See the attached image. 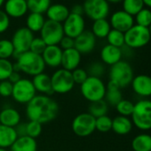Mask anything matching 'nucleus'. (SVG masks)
Here are the masks:
<instances>
[{
	"instance_id": "14",
	"label": "nucleus",
	"mask_w": 151,
	"mask_h": 151,
	"mask_svg": "<svg viewBox=\"0 0 151 151\" xmlns=\"http://www.w3.org/2000/svg\"><path fill=\"white\" fill-rule=\"evenodd\" d=\"M109 23L111 29L121 31L123 33L126 32L134 24V17L125 13L124 10H118L114 12L109 19Z\"/></svg>"
},
{
	"instance_id": "53",
	"label": "nucleus",
	"mask_w": 151,
	"mask_h": 151,
	"mask_svg": "<svg viewBox=\"0 0 151 151\" xmlns=\"http://www.w3.org/2000/svg\"><path fill=\"white\" fill-rule=\"evenodd\" d=\"M0 151H9V149H6V148H2V147H0Z\"/></svg>"
},
{
	"instance_id": "13",
	"label": "nucleus",
	"mask_w": 151,
	"mask_h": 151,
	"mask_svg": "<svg viewBox=\"0 0 151 151\" xmlns=\"http://www.w3.org/2000/svg\"><path fill=\"white\" fill-rule=\"evenodd\" d=\"M62 27L64 35L75 39L86 30V21L83 15L70 13L62 23Z\"/></svg>"
},
{
	"instance_id": "34",
	"label": "nucleus",
	"mask_w": 151,
	"mask_h": 151,
	"mask_svg": "<svg viewBox=\"0 0 151 151\" xmlns=\"http://www.w3.org/2000/svg\"><path fill=\"white\" fill-rule=\"evenodd\" d=\"M106 38H107L108 45L118 48H122L124 45V33L121 31L111 29Z\"/></svg>"
},
{
	"instance_id": "26",
	"label": "nucleus",
	"mask_w": 151,
	"mask_h": 151,
	"mask_svg": "<svg viewBox=\"0 0 151 151\" xmlns=\"http://www.w3.org/2000/svg\"><path fill=\"white\" fill-rule=\"evenodd\" d=\"M106 94L104 101L108 103L109 106L116 107L122 100H123V94L121 92V89L115 83L109 81L106 85Z\"/></svg>"
},
{
	"instance_id": "12",
	"label": "nucleus",
	"mask_w": 151,
	"mask_h": 151,
	"mask_svg": "<svg viewBox=\"0 0 151 151\" xmlns=\"http://www.w3.org/2000/svg\"><path fill=\"white\" fill-rule=\"evenodd\" d=\"M34 37V33H32L26 27L19 28L14 31L11 39L14 48V58L29 51V47Z\"/></svg>"
},
{
	"instance_id": "40",
	"label": "nucleus",
	"mask_w": 151,
	"mask_h": 151,
	"mask_svg": "<svg viewBox=\"0 0 151 151\" xmlns=\"http://www.w3.org/2000/svg\"><path fill=\"white\" fill-rule=\"evenodd\" d=\"M115 108H116V110L117 111V113L119 114V116L131 117V116L133 112L134 103L129 100L123 99Z\"/></svg>"
},
{
	"instance_id": "37",
	"label": "nucleus",
	"mask_w": 151,
	"mask_h": 151,
	"mask_svg": "<svg viewBox=\"0 0 151 151\" xmlns=\"http://www.w3.org/2000/svg\"><path fill=\"white\" fill-rule=\"evenodd\" d=\"M134 22L137 25L148 28L151 25V10L147 7L141 9L134 18Z\"/></svg>"
},
{
	"instance_id": "39",
	"label": "nucleus",
	"mask_w": 151,
	"mask_h": 151,
	"mask_svg": "<svg viewBox=\"0 0 151 151\" xmlns=\"http://www.w3.org/2000/svg\"><path fill=\"white\" fill-rule=\"evenodd\" d=\"M43 132V124L29 120L26 123V136H29L32 139H37Z\"/></svg>"
},
{
	"instance_id": "32",
	"label": "nucleus",
	"mask_w": 151,
	"mask_h": 151,
	"mask_svg": "<svg viewBox=\"0 0 151 151\" xmlns=\"http://www.w3.org/2000/svg\"><path fill=\"white\" fill-rule=\"evenodd\" d=\"M108 112H109V105L104 100L92 102L90 103L88 108V113L91 114L95 118L105 116L108 114Z\"/></svg>"
},
{
	"instance_id": "21",
	"label": "nucleus",
	"mask_w": 151,
	"mask_h": 151,
	"mask_svg": "<svg viewBox=\"0 0 151 151\" xmlns=\"http://www.w3.org/2000/svg\"><path fill=\"white\" fill-rule=\"evenodd\" d=\"M22 123V115L13 107H5L0 110V124L15 128Z\"/></svg>"
},
{
	"instance_id": "19",
	"label": "nucleus",
	"mask_w": 151,
	"mask_h": 151,
	"mask_svg": "<svg viewBox=\"0 0 151 151\" xmlns=\"http://www.w3.org/2000/svg\"><path fill=\"white\" fill-rule=\"evenodd\" d=\"M82 61V54L75 48L64 50L62 52L60 68L72 72L79 68Z\"/></svg>"
},
{
	"instance_id": "44",
	"label": "nucleus",
	"mask_w": 151,
	"mask_h": 151,
	"mask_svg": "<svg viewBox=\"0 0 151 151\" xmlns=\"http://www.w3.org/2000/svg\"><path fill=\"white\" fill-rule=\"evenodd\" d=\"M13 87H14V84H12L9 80L0 82V97L2 98L12 97Z\"/></svg>"
},
{
	"instance_id": "10",
	"label": "nucleus",
	"mask_w": 151,
	"mask_h": 151,
	"mask_svg": "<svg viewBox=\"0 0 151 151\" xmlns=\"http://www.w3.org/2000/svg\"><path fill=\"white\" fill-rule=\"evenodd\" d=\"M39 34L46 45H59L60 40L65 36L62 23L50 20L45 21Z\"/></svg>"
},
{
	"instance_id": "17",
	"label": "nucleus",
	"mask_w": 151,
	"mask_h": 151,
	"mask_svg": "<svg viewBox=\"0 0 151 151\" xmlns=\"http://www.w3.org/2000/svg\"><path fill=\"white\" fill-rule=\"evenodd\" d=\"M62 49L59 45H47L41 54L45 67L51 68H59L61 64Z\"/></svg>"
},
{
	"instance_id": "45",
	"label": "nucleus",
	"mask_w": 151,
	"mask_h": 151,
	"mask_svg": "<svg viewBox=\"0 0 151 151\" xmlns=\"http://www.w3.org/2000/svg\"><path fill=\"white\" fill-rule=\"evenodd\" d=\"M10 27V18L4 12V10H0V34L5 33Z\"/></svg>"
},
{
	"instance_id": "51",
	"label": "nucleus",
	"mask_w": 151,
	"mask_h": 151,
	"mask_svg": "<svg viewBox=\"0 0 151 151\" xmlns=\"http://www.w3.org/2000/svg\"><path fill=\"white\" fill-rule=\"evenodd\" d=\"M106 1L109 3V4H117V3H120V2H122L123 0H106Z\"/></svg>"
},
{
	"instance_id": "4",
	"label": "nucleus",
	"mask_w": 151,
	"mask_h": 151,
	"mask_svg": "<svg viewBox=\"0 0 151 151\" xmlns=\"http://www.w3.org/2000/svg\"><path fill=\"white\" fill-rule=\"evenodd\" d=\"M109 80L119 86L120 89L128 87L134 78L132 67L126 60H120L110 66L109 70Z\"/></svg>"
},
{
	"instance_id": "28",
	"label": "nucleus",
	"mask_w": 151,
	"mask_h": 151,
	"mask_svg": "<svg viewBox=\"0 0 151 151\" xmlns=\"http://www.w3.org/2000/svg\"><path fill=\"white\" fill-rule=\"evenodd\" d=\"M132 148L133 151H151V134H137L132 140Z\"/></svg>"
},
{
	"instance_id": "25",
	"label": "nucleus",
	"mask_w": 151,
	"mask_h": 151,
	"mask_svg": "<svg viewBox=\"0 0 151 151\" xmlns=\"http://www.w3.org/2000/svg\"><path fill=\"white\" fill-rule=\"evenodd\" d=\"M18 138L15 128L0 124V147L10 149Z\"/></svg>"
},
{
	"instance_id": "41",
	"label": "nucleus",
	"mask_w": 151,
	"mask_h": 151,
	"mask_svg": "<svg viewBox=\"0 0 151 151\" xmlns=\"http://www.w3.org/2000/svg\"><path fill=\"white\" fill-rule=\"evenodd\" d=\"M95 130L100 132H109L112 130V118L108 116H102L95 119Z\"/></svg>"
},
{
	"instance_id": "36",
	"label": "nucleus",
	"mask_w": 151,
	"mask_h": 151,
	"mask_svg": "<svg viewBox=\"0 0 151 151\" xmlns=\"http://www.w3.org/2000/svg\"><path fill=\"white\" fill-rule=\"evenodd\" d=\"M14 71V65L10 60L0 59V82L8 80Z\"/></svg>"
},
{
	"instance_id": "47",
	"label": "nucleus",
	"mask_w": 151,
	"mask_h": 151,
	"mask_svg": "<svg viewBox=\"0 0 151 151\" xmlns=\"http://www.w3.org/2000/svg\"><path fill=\"white\" fill-rule=\"evenodd\" d=\"M71 14H78V15H83L84 14V7L83 5H79V4H76L72 6V8L69 10Z\"/></svg>"
},
{
	"instance_id": "38",
	"label": "nucleus",
	"mask_w": 151,
	"mask_h": 151,
	"mask_svg": "<svg viewBox=\"0 0 151 151\" xmlns=\"http://www.w3.org/2000/svg\"><path fill=\"white\" fill-rule=\"evenodd\" d=\"M86 71L89 77L101 78L106 73V65H104L101 61H93L88 66Z\"/></svg>"
},
{
	"instance_id": "29",
	"label": "nucleus",
	"mask_w": 151,
	"mask_h": 151,
	"mask_svg": "<svg viewBox=\"0 0 151 151\" xmlns=\"http://www.w3.org/2000/svg\"><path fill=\"white\" fill-rule=\"evenodd\" d=\"M45 17L44 14L37 13H29L26 19V28L29 29L32 33H39L42 29L45 22Z\"/></svg>"
},
{
	"instance_id": "48",
	"label": "nucleus",
	"mask_w": 151,
	"mask_h": 151,
	"mask_svg": "<svg viewBox=\"0 0 151 151\" xmlns=\"http://www.w3.org/2000/svg\"><path fill=\"white\" fill-rule=\"evenodd\" d=\"M22 78V73H20L19 71H16L14 70L11 76H10V78H9V81L12 83V84H15L16 82H18L19 80H21Z\"/></svg>"
},
{
	"instance_id": "2",
	"label": "nucleus",
	"mask_w": 151,
	"mask_h": 151,
	"mask_svg": "<svg viewBox=\"0 0 151 151\" xmlns=\"http://www.w3.org/2000/svg\"><path fill=\"white\" fill-rule=\"evenodd\" d=\"M15 60V63H14V70L29 77L33 78L38 74L45 72L46 68L42 56L30 51L16 56Z\"/></svg>"
},
{
	"instance_id": "9",
	"label": "nucleus",
	"mask_w": 151,
	"mask_h": 151,
	"mask_svg": "<svg viewBox=\"0 0 151 151\" xmlns=\"http://www.w3.org/2000/svg\"><path fill=\"white\" fill-rule=\"evenodd\" d=\"M37 94V91L29 78H22L14 84L12 98L19 104L27 105Z\"/></svg>"
},
{
	"instance_id": "33",
	"label": "nucleus",
	"mask_w": 151,
	"mask_h": 151,
	"mask_svg": "<svg viewBox=\"0 0 151 151\" xmlns=\"http://www.w3.org/2000/svg\"><path fill=\"white\" fill-rule=\"evenodd\" d=\"M143 0H123V10L132 16H135L141 9L144 8Z\"/></svg>"
},
{
	"instance_id": "49",
	"label": "nucleus",
	"mask_w": 151,
	"mask_h": 151,
	"mask_svg": "<svg viewBox=\"0 0 151 151\" xmlns=\"http://www.w3.org/2000/svg\"><path fill=\"white\" fill-rule=\"evenodd\" d=\"M15 131L18 134V137L26 136V123H21L15 127Z\"/></svg>"
},
{
	"instance_id": "54",
	"label": "nucleus",
	"mask_w": 151,
	"mask_h": 151,
	"mask_svg": "<svg viewBox=\"0 0 151 151\" xmlns=\"http://www.w3.org/2000/svg\"><path fill=\"white\" fill-rule=\"evenodd\" d=\"M148 30H149V33H150V37H151V25L148 27Z\"/></svg>"
},
{
	"instance_id": "42",
	"label": "nucleus",
	"mask_w": 151,
	"mask_h": 151,
	"mask_svg": "<svg viewBox=\"0 0 151 151\" xmlns=\"http://www.w3.org/2000/svg\"><path fill=\"white\" fill-rule=\"evenodd\" d=\"M71 74H72V78H73L75 85H79V86H81L89 77L86 69L80 68V67L73 70Z\"/></svg>"
},
{
	"instance_id": "3",
	"label": "nucleus",
	"mask_w": 151,
	"mask_h": 151,
	"mask_svg": "<svg viewBox=\"0 0 151 151\" xmlns=\"http://www.w3.org/2000/svg\"><path fill=\"white\" fill-rule=\"evenodd\" d=\"M130 118L137 129L143 132L151 130V100L142 99L134 103Z\"/></svg>"
},
{
	"instance_id": "27",
	"label": "nucleus",
	"mask_w": 151,
	"mask_h": 151,
	"mask_svg": "<svg viewBox=\"0 0 151 151\" xmlns=\"http://www.w3.org/2000/svg\"><path fill=\"white\" fill-rule=\"evenodd\" d=\"M9 151H37V139L29 136L18 137Z\"/></svg>"
},
{
	"instance_id": "11",
	"label": "nucleus",
	"mask_w": 151,
	"mask_h": 151,
	"mask_svg": "<svg viewBox=\"0 0 151 151\" xmlns=\"http://www.w3.org/2000/svg\"><path fill=\"white\" fill-rule=\"evenodd\" d=\"M84 14L93 22L107 19L110 12L109 4L106 0H86L83 4Z\"/></svg>"
},
{
	"instance_id": "18",
	"label": "nucleus",
	"mask_w": 151,
	"mask_h": 151,
	"mask_svg": "<svg viewBox=\"0 0 151 151\" xmlns=\"http://www.w3.org/2000/svg\"><path fill=\"white\" fill-rule=\"evenodd\" d=\"M3 7L9 18L14 19L22 18L29 12L26 0H6Z\"/></svg>"
},
{
	"instance_id": "35",
	"label": "nucleus",
	"mask_w": 151,
	"mask_h": 151,
	"mask_svg": "<svg viewBox=\"0 0 151 151\" xmlns=\"http://www.w3.org/2000/svg\"><path fill=\"white\" fill-rule=\"evenodd\" d=\"M14 57V48L9 39H0V59L10 60Z\"/></svg>"
},
{
	"instance_id": "1",
	"label": "nucleus",
	"mask_w": 151,
	"mask_h": 151,
	"mask_svg": "<svg viewBox=\"0 0 151 151\" xmlns=\"http://www.w3.org/2000/svg\"><path fill=\"white\" fill-rule=\"evenodd\" d=\"M58 102L48 95L37 94L27 105L25 114L29 120L45 124L53 121L59 115Z\"/></svg>"
},
{
	"instance_id": "16",
	"label": "nucleus",
	"mask_w": 151,
	"mask_h": 151,
	"mask_svg": "<svg viewBox=\"0 0 151 151\" xmlns=\"http://www.w3.org/2000/svg\"><path fill=\"white\" fill-rule=\"evenodd\" d=\"M131 86L133 92L142 98L151 96V77L148 75L140 74L133 78Z\"/></svg>"
},
{
	"instance_id": "7",
	"label": "nucleus",
	"mask_w": 151,
	"mask_h": 151,
	"mask_svg": "<svg viewBox=\"0 0 151 151\" xmlns=\"http://www.w3.org/2000/svg\"><path fill=\"white\" fill-rule=\"evenodd\" d=\"M151 40L148 28L134 24L124 32V45L134 50L146 46Z\"/></svg>"
},
{
	"instance_id": "22",
	"label": "nucleus",
	"mask_w": 151,
	"mask_h": 151,
	"mask_svg": "<svg viewBox=\"0 0 151 151\" xmlns=\"http://www.w3.org/2000/svg\"><path fill=\"white\" fill-rule=\"evenodd\" d=\"M31 81L37 94H43L48 96L53 94L52 89V83H51V76H49L47 73L43 72L41 74L35 76V77L32 78Z\"/></svg>"
},
{
	"instance_id": "30",
	"label": "nucleus",
	"mask_w": 151,
	"mask_h": 151,
	"mask_svg": "<svg viewBox=\"0 0 151 151\" xmlns=\"http://www.w3.org/2000/svg\"><path fill=\"white\" fill-rule=\"evenodd\" d=\"M111 30V26L107 19H101L94 21L92 25V33L96 38H106L109 31Z\"/></svg>"
},
{
	"instance_id": "15",
	"label": "nucleus",
	"mask_w": 151,
	"mask_h": 151,
	"mask_svg": "<svg viewBox=\"0 0 151 151\" xmlns=\"http://www.w3.org/2000/svg\"><path fill=\"white\" fill-rule=\"evenodd\" d=\"M96 39L91 30L86 29L81 35L75 38L74 48L77 49L82 55L89 54L95 49Z\"/></svg>"
},
{
	"instance_id": "8",
	"label": "nucleus",
	"mask_w": 151,
	"mask_h": 151,
	"mask_svg": "<svg viewBox=\"0 0 151 151\" xmlns=\"http://www.w3.org/2000/svg\"><path fill=\"white\" fill-rule=\"evenodd\" d=\"M95 117L88 112H83L77 115L71 123V129L75 135L80 138H86L92 135L95 130Z\"/></svg>"
},
{
	"instance_id": "46",
	"label": "nucleus",
	"mask_w": 151,
	"mask_h": 151,
	"mask_svg": "<svg viewBox=\"0 0 151 151\" xmlns=\"http://www.w3.org/2000/svg\"><path fill=\"white\" fill-rule=\"evenodd\" d=\"M74 45H75V39L67 36H64L59 44V46L62 49V51L74 48Z\"/></svg>"
},
{
	"instance_id": "52",
	"label": "nucleus",
	"mask_w": 151,
	"mask_h": 151,
	"mask_svg": "<svg viewBox=\"0 0 151 151\" xmlns=\"http://www.w3.org/2000/svg\"><path fill=\"white\" fill-rule=\"evenodd\" d=\"M6 1V0H0V10L2 9V7L4 6L5 5V2Z\"/></svg>"
},
{
	"instance_id": "31",
	"label": "nucleus",
	"mask_w": 151,
	"mask_h": 151,
	"mask_svg": "<svg viewBox=\"0 0 151 151\" xmlns=\"http://www.w3.org/2000/svg\"><path fill=\"white\" fill-rule=\"evenodd\" d=\"M28 9L30 13L44 14L52 5V0H26Z\"/></svg>"
},
{
	"instance_id": "6",
	"label": "nucleus",
	"mask_w": 151,
	"mask_h": 151,
	"mask_svg": "<svg viewBox=\"0 0 151 151\" xmlns=\"http://www.w3.org/2000/svg\"><path fill=\"white\" fill-rule=\"evenodd\" d=\"M51 83L53 93L60 95L70 93L76 86L71 72L62 68L55 69L54 72L52 74Z\"/></svg>"
},
{
	"instance_id": "55",
	"label": "nucleus",
	"mask_w": 151,
	"mask_h": 151,
	"mask_svg": "<svg viewBox=\"0 0 151 151\" xmlns=\"http://www.w3.org/2000/svg\"><path fill=\"white\" fill-rule=\"evenodd\" d=\"M85 1H86V0H84V2H85Z\"/></svg>"
},
{
	"instance_id": "43",
	"label": "nucleus",
	"mask_w": 151,
	"mask_h": 151,
	"mask_svg": "<svg viewBox=\"0 0 151 151\" xmlns=\"http://www.w3.org/2000/svg\"><path fill=\"white\" fill-rule=\"evenodd\" d=\"M46 45L44 42V40L40 37H35L34 39L31 42L30 47H29V51L36 53V54H39L41 55L43 53V52L45 51V49L46 48Z\"/></svg>"
},
{
	"instance_id": "23",
	"label": "nucleus",
	"mask_w": 151,
	"mask_h": 151,
	"mask_svg": "<svg viewBox=\"0 0 151 151\" xmlns=\"http://www.w3.org/2000/svg\"><path fill=\"white\" fill-rule=\"evenodd\" d=\"M70 11L69 9L62 4H52L49 6L47 9L45 14L47 17V20L63 23L65 20L69 15Z\"/></svg>"
},
{
	"instance_id": "24",
	"label": "nucleus",
	"mask_w": 151,
	"mask_h": 151,
	"mask_svg": "<svg viewBox=\"0 0 151 151\" xmlns=\"http://www.w3.org/2000/svg\"><path fill=\"white\" fill-rule=\"evenodd\" d=\"M133 124L130 117L116 116L112 118V130L115 133L118 135H126L130 133L132 130Z\"/></svg>"
},
{
	"instance_id": "5",
	"label": "nucleus",
	"mask_w": 151,
	"mask_h": 151,
	"mask_svg": "<svg viewBox=\"0 0 151 151\" xmlns=\"http://www.w3.org/2000/svg\"><path fill=\"white\" fill-rule=\"evenodd\" d=\"M106 90V84L102 78L94 77H88L80 86L81 95L90 103L104 100Z\"/></svg>"
},
{
	"instance_id": "50",
	"label": "nucleus",
	"mask_w": 151,
	"mask_h": 151,
	"mask_svg": "<svg viewBox=\"0 0 151 151\" xmlns=\"http://www.w3.org/2000/svg\"><path fill=\"white\" fill-rule=\"evenodd\" d=\"M143 2H144V5L147 6V8H151V0H143Z\"/></svg>"
},
{
	"instance_id": "20",
	"label": "nucleus",
	"mask_w": 151,
	"mask_h": 151,
	"mask_svg": "<svg viewBox=\"0 0 151 151\" xmlns=\"http://www.w3.org/2000/svg\"><path fill=\"white\" fill-rule=\"evenodd\" d=\"M100 57H101V61L107 66H112L118 61L122 60L123 54L121 48L115 47L110 45H104L100 52Z\"/></svg>"
}]
</instances>
